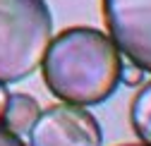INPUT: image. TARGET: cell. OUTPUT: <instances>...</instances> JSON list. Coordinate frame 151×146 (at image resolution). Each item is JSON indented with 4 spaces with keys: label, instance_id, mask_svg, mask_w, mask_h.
<instances>
[{
    "label": "cell",
    "instance_id": "cell-1",
    "mask_svg": "<svg viewBox=\"0 0 151 146\" xmlns=\"http://www.w3.org/2000/svg\"><path fill=\"white\" fill-rule=\"evenodd\" d=\"M41 72L55 98L72 105H96L120 84V48L96 29L72 26L50 41Z\"/></svg>",
    "mask_w": 151,
    "mask_h": 146
},
{
    "label": "cell",
    "instance_id": "cell-2",
    "mask_svg": "<svg viewBox=\"0 0 151 146\" xmlns=\"http://www.w3.org/2000/svg\"><path fill=\"white\" fill-rule=\"evenodd\" d=\"M53 41L46 0H0V84L27 79Z\"/></svg>",
    "mask_w": 151,
    "mask_h": 146
},
{
    "label": "cell",
    "instance_id": "cell-3",
    "mask_svg": "<svg viewBox=\"0 0 151 146\" xmlns=\"http://www.w3.org/2000/svg\"><path fill=\"white\" fill-rule=\"evenodd\" d=\"M108 36L120 53L151 72V0H101Z\"/></svg>",
    "mask_w": 151,
    "mask_h": 146
},
{
    "label": "cell",
    "instance_id": "cell-4",
    "mask_svg": "<svg viewBox=\"0 0 151 146\" xmlns=\"http://www.w3.org/2000/svg\"><path fill=\"white\" fill-rule=\"evenodd\" d=\"M101 127L82 105H50L29 130V146H101Z\"/></svg>",
    "mask_w": 151,
    "mask_h": 146
},
{
    "label": "cell",
    "instance_id": "cell-5",
    "mask_svg": "<svg viewBox=\"0 0 151 146\" xmlns=\"http://www.w3.org/2000/svg\"><path fill=\"white\" fill-rule=\"evenodd\" d=\"M39 115H41V110H39V103H36L34 96L10 94V101H7V108H5V115L0 120V125L5 130H10L12 134L22 137V134H29V130L34 127Z\"/></svg>",
    "mask_w": 151,
    "mask_h": 146
},
{
    "label": "cell",
    "instance_id": "cell-6",
    "mask_svg": "<svg viewBox=\"0 0 151 146\" xmlns=\"http://www.w3.org/2000/svg\"><path fill=\"white\" fill-rule=\"evenodd\" d=\"M129 122H132L134 134H137L146 146H151V82L144 84V86L137 91V96L132 98Z\"/></svg>",
    "mask_w": 151,
    "mask_h": 146
},
{
    "label": "cell",
    "instance_id": "cell-7",
    "mask_svg": "<svg viewBox=\"0 0 151 146\" xmlns=\"http://www.w3.org/2000/svg\"><path fill=\"white\" fill-rule=\"evenodd\" d=\"M142 67H137V65H129V67H125L122 65V74H120V82H125V84H129V86H134V84H139L142 82Z\"/></svg>",
    "mask_w": 151,
    "mask_h": 146
},
{
    "label": "cell",
    "instance_id": "cell-8",
    "mask_svg": "<svg viewBox=\"0 0 151 146\" xmlns=\"http://www.w3.org/2000/svg\"><path fill=\"white\" fill-rule=\"evenodd\" d=\"M0 146H24V141L17 137V134H12L10 130H5V127L0 125Z\"/></svg>",
    "mask_w": 151,
    "mask_h": 146
},
{
    "label": "cell",
    "instance_id": "cell-9",
    "mask_svg": "<svg viewBox=\"0 0 151 146\" xmlns=\"http://www.w3.org/2000/svg\"><path fill=\"white\" fill-rule=\"evenodd\" d=\"M7 101H10V94H7V89H5V84H0V120H3V115H5V108H7Z\"/></svg>",
    "mask_w": 151,
    "mask_h": 146
},
{
    "label": "cell",
    "instance_id": "cell-10",
    "mask_svg": "<svg viewBox=\"0 0 151 146\" xmlns=\"http://www.w3.org/2000/svg\"><path fill=\"white\" fill-rule=\"evenodd\" d=\"M122 146H146V144H122Z\"/></svg>",
    "mask_w": 151,
    "mask_h": 146
}]
</instances>
